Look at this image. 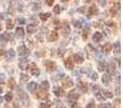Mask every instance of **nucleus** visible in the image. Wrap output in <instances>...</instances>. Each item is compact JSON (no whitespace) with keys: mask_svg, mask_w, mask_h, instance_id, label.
Masks as SVG:
<instances>
[{"mask_svg":"<svg viewBox=\"0 0 123 108\" xmlns=\"http://www.w3.org/2000/svg\"><path fill=\"white\" fill-rule=\"evenodd\" d=\"M78 98H79V94L77 93L76 91H71L69 94H68V100L70 101V103H71V107H76V102L78 101Z\"/></svg>","mask_w":123,"mask_h":108,"instance_id":"1","label":"nucleus"},{"mask_svg":"<svg viewBox=\"0 0 123 108\" xmlns=\"http://www.w3.org/2000/svg\"><path fill=\"white\" fill-rule=\"evenodd\" d=\"M18 55L22 57L27 56V55H29V50L25 45H21V47H18Z\"/></svg>","mask_w":123,"mask_h":108,"instance_id":"2","label":"nucleus"},{"mask_svg":"<svg viewBox=\"0 0 123 108\" xmlns=\"http://www.w3.org/2000/svg\"><path fill=\"white\" fill-rule=\"evenodd\" d=\"M63 85L65 88H71L72 85H74V82H72L71 78H69V77H66V78L63 79Z\"/></svg>","mask_w":123,"mask_h":108,"instance_id":"3","label":"nucleus"},{"mask_svg":"<svg viewBox=\"0 0 123 108\" xmlns=\"http://www.w3.org/2000/svg\"><path fill=\"white\" fill-rule=\"evenodd\" d=\"M63 28H62V30H63V35L64 36H68L69 35V32H70V27H69V24H68V22H64L63 23Z\"/></svg>","mask_w":123,"mask_h":108,"instance_id":"4","label":"nucleus"},{"mask_svg":"<svg viewBox=\"0 0 123 108\" xmlns=\"http://www.w3.org/2000/svg\"><path fill=\"white\" fill-rule=\"evenodd\" d=\"M64 64H65L66 68H67V69H69V70H71L72 68H74V62H72L71 57H69V58L65 59V62H64Z\"/></svg>","mask_w":123,"mask_h":108,"instance_id":"5","label":"nucleus"},{"mask_svg":"<svg viewBox=\"0 0 123 108\" xmlns=\"http://www.w3.org/2000/svg\"><path fill=\"white\" fill-rule=\"evenodd\" d=\"M36 97L40 98V100H47V98L49 97V95H48V93L45 91H42V90H41L40 92H38V93L36 94Z\"/></svg>","mask_w":123,"mask_h":108,"instance_id":"6","label":"nucleus"},{"mask_svg":"<svg viewBox=\"0 0 123 108\" xmlns=\"http://www.w3.org/2000/svg\"><path fill=\"white\" fill-rule=\"evenodd\" d=\"M78 88L81 90L82 92H87V90H89V88H87V85L85 84L84 82H82L81 80H78Z\"/></svg>","mask_w":123,"mask_h":108,"instance_id":"7","label":"nucleus"},{"mask_svg":"<svg viewBox=\"0 0 123 108\" xmlns=\"http://www.w3.org/2000/svg\"><path fill=\"white\" fill-rule=\"evenodd\" d=\"M53 92H54V94H55L56 96H58V97H61V96L64 95V90L62 89V88H60V87H54Z\"/></svg>","mask_w":123,"mask_h":108,"instance_id":"8","label":"nucleus"},{"mask_svg":"<svg viewBox=\"0 0 123 108\" xmlns=\"http://www.w3.org/2000/svg\"><path fill=\"white\" fill-rule=\"evenodd\" d=\"M10 34H8V32H4V34H2L1 36H0V41L1 42H3V43H6V42H8L9 40H10Z\"/></svg>","mask_w":123,"mask_h":108,"instance_id":"9","label":"nucleus"},{"mask_svg":"<svg viewBox=\"0 0 123 108\" xmlns=\"http://www.w3.org/2000/svg\"><path fill=\"white\" fill-rule=\"evenodd\" d=\"M58 39V35L56 32H51L49 35V41H56Z\"/></svg>","mask_w":123,"mask_h":108,"instance_id":"10","label":"nucleus"},{"mask_svg":"<svg viewBox=\"0 0 123 108\" xmlns=\"http://www.w3.org/2000/svg\"><path fill=\"white\" fill-rule=\"evenodd\" d=\"M44 65L47 66L49 70H54V68H55V64H54V62H51V61H45Z\"/></svg>","mask_w":123,"mask_h":108,"instance_id":"11","label":"nucleus"},{"mask_svg":"<svg viewBox=\"0 0 123 108\" xmlns=\"http://www.w3.org/2000/svg\"><path fill=\"white\" fill-rule=\"evenodd\" d=\"M31 67H32V69H31L32 76H39V74H40V70L38 69V67L36 66V64L32 63V64H31Z\"/></svg>","mask_w":123,"mask_h":108,"instance_id":"12","label":"nucleus"},{"mask_svg":"<svg viewBox=\"0 0 123 108\" xmlns=\"http://www.w3.org/2000/svg\"><path fill=\"white\" fill-rule=\"evenodd\" d=\"M72 61H74L76 63H78V64H81V63H83V57L81 56V55H79V54H74V57H72Z\"/></svg>","mask_w":123,"mask_h":108,"instance_id":"13","label":"nucleus"},{"mask_svg":"<svg viewBox=\"0 0 123 108\" xmlns=\"http://www.w3.org/2000/svg\"><path fill=\"white\" fill-rule=\"evenodd\" d=\"M27 89H28V91H30V92H35L37 90V83L36 82H30L29 84L27 85Z\"/></svg>","mask_w":123,"mask_h":108,"instance_id":"14","label":"nucleus"},{"mask_svg":"<svg viewBox=\"0 0 123 108\" xmlns=\"http://www.w3.org/2000/svg\"><path fill=\"white\" fill-rule=\"evenodd\" d=\"M102 34L100 32H95V34L93 35V40L95 41V42H99L100 40H102Z\"/></svg>","mask_w":123,"mask_h":108,"instance_id":"15","label":"nucleus"},{"mask_svg":"<svg viewBox=\"0 0 123 108\" xmlns=\"http://www.w3.org/2000/svg\"><path fill=\"white\" fill-rule=\"evenodd\" d=\"M49 87H50V84H49V81H43L42 83H41V90L42 91H45L47 92L48 90H49Z\"/></svg>","mask_w":123,"mask_h":108,"instance_id":"16","label":"nucleus"},{"mask_svg":"<svg viewBox=\"0 0 123 108\" xmlns=\"http://www.w3.org/2000/svg\"><path fill=\"white\" fill-rule=\"evenodd\" d=\"M96 13H97V9H96L95 6H91V8L87 10V14L89 15H94V14H96Z\"/></svg>","mask_w":123,"mask_h":108,"instance_id":"17","label":"nucleus"},{"mask_svg":"<svg viewBox=\"0 0 123 108\" xmlns=\"http://www.w3.org/2000/svg\"><path fill=\"white\" fill-rule=\"evenodd\" d=\"M37 29V26L36 25H28L27 26V32L28 34H34Z\"/></svg>","mask_w":123,"mask_h":108,"instance_id":"18","label":"nucleus"},{"mask_svg":"<svg viewBox=\"0 0 123 108\" xmlns=\"http://www.w3.org/2000/svg\"><path fill=\"white\" fill-rule=\"evenodd\" d=\"M110 76L109 75H104L103 76V83L104 84H109V82H110Z\"/></svg>","mask_w":123,"mask_h":108,"instance_id":"19","label":"nucleus"},{"mask_svg":"<svg viewBox=\"0 0 123 108\" xmlns=\"http://www.w3.org/2000/svg\"><path fill=\"white\" fill-rule=\"evenodd\" d=\"M115 69H116L115 63H113V62H111V63L108 65V72H109V74H112V72H115Z\"/></svg>","mask_w":123,"mask_h":108,"instance_id":"20","label":"nucleus"},{"mask_svg":"<svg viewBox=\"0 0 123 108\" xmlns=\"http://www.w3.org/2000/svg\"><path fill=\"white\" fill-rule=\"evenodd\" d=\"M111 49H112L111 44H109V43H106V44L104 45V49H103V51H104V53H109V52L111 51Z\"/></svg>","mask_w":123,"mask_h":108,"instance_id":"21","label":"nucleus"},{"mask_svg":"<svg viewBox=\"0 0 123 108\" xmlns=\"http://www.w3.org/2000/svg\"><path fill=\"white\" fill-rule=\"evenodd\" d=\"M6 58H8V59H10V58H13V57H14L15 53H14V51H13V50L11 49V50H9V51L6 52Z\"/></svg>","mask_w":123,"mask_h":108,"instance_id":"22","label":"nucleus"},{"mask_svg":"<svg viewBox=\"0 0 123 108\" xmlns=\"http://www.w3.org/2000/svg\"><path fill=\"white\" fill-rule=\"evenodd\" d=\"M8 85H9V88H10V89H14V88H15V81H14V79H13V78L9 79Z\"/></svg>","mask_w":123,"mask_h":108,"instance_id":"23","label":"nucleus"},{"mask_svg":"<svg viewBox=\"0 0 123 108\" xmlns=\"http://www.w3.org/2000/svg\"><path fill=\"white\" fill-rule=\"evenodd\" d=\"M103 94L105 95V97L112 98V93H111L110 91H108V90H104V91H103Z\"/></svg>","mask_w":123,"mask_h":108,"instance_id":"24","label":"nucleus"},{"mask_svg":"<svg viewBox=\"0 0 123 108\" xmlns=\"http://www.w3.org/2000/svg\"><path fill=\"white\" fill-rule=\"evenodd\" d=\"M39 17H40L42 21H45V19H48L50 17V13H41V14L39 15Z\"/></svg>","mask_w":123,"mask_h":108,"instance_id":"25","label":"nucleus"},{"mask_svg":"<svg viewBox=\"0 0 123 108\" xmlns=\"http://www.w3.org/2000/svg\"><path fill=\"white\" fill-rule=\"evenodd\" d=\"M28 79H29V77L27 75H25V74L21 75V82H26V81H28Z\"/></svg>","mask_w":123,"mask_h":108,"instance_id":"26","label":"nucleus"},{"mask_svg":"<svg viewBox=\"0 0 123 108\" xmlns=\"http://www.w3.org/2000/svg\"><path fill=\"white\" fill-rule=\"evenodd\" d=\"M14 27V23L12 21H8L6 22V29H12Z\"/></svg>","mask_w":123,"mask_h":108,"instance_id":"27","label":"nucleus"},{"mask_svg":"<svg viewBox=\"0 0 123 108\" xmlns=\"http://www.w3.org/2000/svg\"><path fill=\"white\" fill-rule=\"evenodd\" d=\"M105 68H106V66H105V63H104V62H100V63L98 64V69H99V71H104Z\"/></svg>","mask_w":123,"mask_h":108,"instance_id":"28","label":"nucleus"},{"mask_svg":"<svg viewBox=\"0 0 123 108\" xmlns=\"http://www.w3.org/2000/svg\"><path fill=\"white\" fill-rule=\"evenodd\" d=\"M6 102H11V100H12L13 98V95H12V93H11V92H9V93H6Z\"/></svg>","mask_w":123,"mask_h":108,"instance_id":"29","label":"nucleus"},{"mask_svg":"<svg viewBox=\"0 0 123 108\" xmlns=\"http://www.w3.org/2000/svg\"><path fill=\"white\" fill-rule=\"evenodd\" d=\"M16 35H17V36H19V37L23 36V35H24L23 28H22V27H18V28H17V29H16Z\"/></svg>","mask_w":123,"mask_h":108,"instance_id":"30","label":"nucleus"},{"mask_svg":"<svg viewBox=\"0 0 123 108\" xmlns=\"http://www.w3.org/2000/svg\"><path fill=\"white\" fill-rule=\"evenodd\" d=\"M51 105H52V103H51V102L43 103V104H41L40 108H51Z\"/></svg>","mask_w":123,"mask_h":108,"instance_id":"31","label":"nucleus"},{"mask_svg":"<svg viewBox=\"0 0 123 108\" xmlns=\"http://www.w3.org/2000/svg\"><path fill=\"white\" fill-rule=\"evenodd\" d=\"M53 12L55 13V14H60L61 13V6H55L53 9Z\"/></svg>","mask_w":123,"mask_h":108,"instance_id":"32","label":"nucleus"},{"mask_svg":"<svg viewBox=\"0 0 123 108\" xmlns=\"http://www.w3.org/2000/svg\"><path fill=\"white\" fill-rule=\"evenodd\" d=\"M95 95H96V97H97L99 101H105V100H106V97H105V96H102V94L98 93V92H96Z\"/></svg>","mask_w":123,"mask_h":108,"instance_id":"33","label":"nucleus"},{"mask_svg":"<svg viewBox=\"0 0 123 108\" xmlns=\"http://www.w3.org/2000/svg\"><path fill=\"white\" fill-rule=\"evenodd\" d=\"M86 108H95V104H94V101H90V103L86 105Z\"/></svg>","mask_w":123,"mask_h":108,"instance_id":"34","label":"nucleus"},{"mask_svg":"<svg viewBox=\"0 0 123 108\" xmlns=\"http://www.w3.org/2000/svg\"><path fill=\"white\" fill-rule=\"evenodd\" d=\"M79 12L80 13H87V8L86 6H81V8L79 9Z\"/></svg>","mask_w":123,"mask_h":108,"instance_id":"35","label":"nucleus"},{"mask_svg":"<svg viewBox=\"0 0 123 108\" xmlns=\"http://www.w3.org/2000/svg\"><path fill=\"white\" fill-rule=\"evenodd\" d=\"M87 32H89L87 28H85L84 32H83V39H84V40H86V38H87Z\"/></svg>","mask_w":123,"mask_h":108,"instance_id":"36","label":"nucleus"},{"mask_svg":"<svg viewBox=\"0 0 123 108\" xmlns=\"http://www.w3.org/2000/svg\"><path fill=\"white\" fill-rule=\"evenodd\" d=\"M74 26H76L77 28H81L82 27V23H81V22H74Z\"/></svg>","mask_w":123,"mask_h":108,"instance_id":"37","label":"nucleus"},{"mask_svg":"<svg viewBox=\"0 0 123 108\" xmlns=\"http://www.w3.org/2000/svg\"><path fill=\"white\" fill-rule=\"evenodd\" d=\"M99 108H110V105H109L108 103H106V104H100Z\"/></svg>","mask_w":123,"mask_h":108,"instance_id":"38","label":"nucleus"},{"mask_svg":"<svg viewBox=\"0 0 123 108\" xmlns=\"http://www.w3.org/2000/svg\"><path fill=\"white\" fill-rule=\"evenodd\" d=\"M98 2H99V4L102 6H106V0H98Z\"/></svg>","mask_w":123,"mask_h":108,"instance_id":"39","label":"nucleus"},{"mask_svg":"<svg viewBox=\"0 0 123 108\" xmlns=\"http://www.w3.org/2000/svg\"><path fill=\"white\" fill-rule=\"evenodd\" d=\"M54 0H47V4L48 6H53Z\"/></svg>","mask_w":123,"mask_h":108,"instance_id":"40","label":"nucleus"},{"mask_svg":"<svg viewBox=\"0 0 123 108\" xmlns=\"http://www.w3.org/2000/svg\"><path fill=\"white\" fill-rule=\"evenodd\" d=\"M97 78H98L97 74H96V72H93V74H92V79H93V80H96Z\"/></svg>","mask_w":123,"mask_h":108,"instance_id":"41","label":"nucleus"},{"mask_svg":"<svg viewBox=\"0 0 123 108\" xmlns=\"http://www.w3.org/2000/svg\"><path fill=\"white\" fill-rule=\"evenodd\" d=\"M4 82V75H0V83Z\"/></svg>","mask_w":123,"mask_h":108,"instance_id":"42","label":"nucleus"},{"mask_svg":"<svg viewBox=\"0 0 123 108\" xmlns=\"http://www.w3.org/2000/svg\"><path fill=\"white\" fill-rule=\"evenodd\" d=\"M56 108H66V107L64 106L62 103H57V105H56Z\"/></svg>","mask_w":123,"mask_h":108,"instance_id":"43","label":"nucleus"},{"mask_svg":"<svg viewBox=\"0 0 123 108\" xmlns=\"http://www.w3.org/2000/svg\"><path fill=\"white\" fill-rule=\"evenodd\" d=\"M93 89H94V92H95V93H96V92L99 91V88H98V85H94Z\"/></svg>","mask_w":123,"mask_h":108,"instance_id":"44","label":"nucleus"},{"mask_svg":"<svg viewBox=\"0 0 123 108\" xmlns=\"http://www.w3.org/2000/svg\"><path fill=\"white\" fill-rule=\"evenodd\" d=\"M14 108H21V105H18V102H14Z\"/></svg>","mask_w":123,"mask_h":108,"instance_id":"45","label":"nucleus"},{"mask_svg":"<svg viewBox=\"0 0 123 108\" xmlns=\"http://www.w3.org/2000/svg\"><path fill=\"white\" fill-rule=\"evenodd\" d=\"M113 8H116V10H120V3H119V2H118V3H116Z\"/></svg>","mask_w":123,"mask_h":108,"instance_id":"46","label":"nucleus"},{"mask_svg":"<svg viewBox=\"0 0 123 108\" xmlns=\"http://www.w3.org/2000/svg\"><path fill=\"white\" fill-rule=\"evenodd\" d=\"M111 14H112V15H115V14H116V10H115V8L111 9Z\"/></svg>","mask_w":123,"mask_h":108,"instance_id":"47","label":"nucleus"},{"mask_svg":"<svg viewBox=\"0 0 123 108\" xmlns=\"http://www.w3.org/2000/svg\"><path fill=\"white\" fill-rule=\"evenodd\" d=\"M17 22H18V23H21V24H23L24 23V19H17Z\"/></svg>","mask_w":123,"mask_h":108,"instance_id":"48","label":"nucleus"},{"mask_svg":"<svg viewBox=\"0 0 123 108\" xmlns=\"http://www.w3.org/2000/svg\"><path fill=\"white\" fill-rule=\"evenodd\" d=\"M4 53V52H3V50H2L1 49V48H0V55H2V54H3Z\"/></svg>","mask_w":123,"mask_h":108,"instance_id":"49","label":"nucleus"},{"mask_svg":"<svg viewBox=\"0 0 123 108\" xmlns=\"http://www.w3.org/2000/svg\"><path fill=\"white\" fill-rule=\"evenodd\" d=\"M116 104L119 105V104H120V100H116Z\"/></svg>","mask_w":123,"mask_h":108,"instance_id":"50","label":"nucleus"},{"mask_svg":"<svg viewBox=\"0 0 123 108\" xmlns=\"http://www.w3.org/2000/svg\"><path fill=\"white\" fill-rule=\"evenodd\" d=\"M85 2H86V3H89V2H92V0H84Z\"/></svg>","mask_w":123,"mask_h":108,"instance_id":"51","label":"nucleus"},{"mask_svg":"<svg viewBox=\"0 0 123 108\" xmlns=\"http://www.w3.org/2000/svg\"><path fill=\"white\" fill-rule=\"evenodd\" d=\"M0 19H3V15L2 14H0Z\"/></svg>","mask_w":123,"mask_h":108,"instance_id":"52","label":"nucleus"},{"mask_svg":"<svg viewBox=\"0 0 123 108\" xmlns=\"http://www.w3.org/2000/svg\"><path fill=\"white\" fill-rule=\"evenodd\" d=\"M2 103V97H0V104Z\"/></svg>","mask_w":123,"mask_h":108,"instance_id":"53","label":"nucleus"},{"mask_svg":"<svg viewBox=\"0 0 123 108\" xmlns=\"http://www.w3.org/2000/svg\"><path fill=\"white\" fill-rule=\"evenodd\" d=\"M62 1H64V2H67V1H69V0H62Z\"/></svg>","mask_w":123,"mask_h":108,"instance_id":"54","label":"nucleus"},{"mask_svg":"<svg viewBox=\"0 0 123 108\" xmlns=\"http://www.w3.org/2000/svg\"><path fill=\"white\" fill-rule=\"evenodd\" d=\"M2 29V26H1V24H0V30H1Z\"/></svg>","mask_w":123,"mask_h":108,"instance_id":"55","label":"nucleus"}]
</instances>
